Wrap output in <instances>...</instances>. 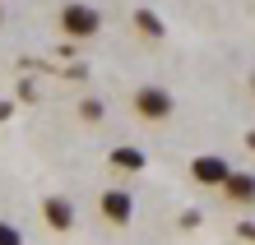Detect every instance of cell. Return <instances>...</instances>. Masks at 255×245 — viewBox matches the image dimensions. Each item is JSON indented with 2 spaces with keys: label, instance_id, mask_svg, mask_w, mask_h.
I'll return each instance as SVG.
<instances>
[{
  "label": "cell",
  "instance_id": "obj_1",
  "mask_svg": "<svg viewBox=\"0 0 255 245\" xmlns=\"http://www.w3.org/2000/svg\"><path fill=\"white\" fill-rule=\"evenodd\" d=\"M61 28H65V37H93L98 28H102V14L93 9V5H65L61 9Z\"/></svg>",
  "mask_w": 255,
  "mask_h": 245
},
{
  "label": "cell",
  "instance_id": "obj_2",
  "mask_svg": "<svg viewBox=\"0 0 255 245\" xmlns=\"http://www.w3.org/2000/svg\"><path fill=\"white\" fill-rule=\"evenodd\" d=\"M134 111H139L144 120H167L172 116V93L167 88H139V93H134Z\"/></svg>",
  "mask_w": 255,
  "mask_h": 245
},
{
  "label": "cell",
  "instance_id": "obj_3",
  "mask_svg": "<svg viewBox=\"0 0 255 245\" xmlns=\"http://www.w3.org/2000/svg\"><path fill=\"white\" fill-rule=\"evenodd\" d=\"M228 158H218V153H204V158H195L190 162V176L200 180V185H223V180H228Z\"/></svg>",
  "mask_w": 255,
  "mask_h": 245
},
{
  "label": "cell",
  "instance_id": "obj_4",
  "mask_svg": "<svg viewBox=\"0 0 255 245\" xmlns=\"http://www.w3.org/2000/svg\"><path fill=\"white\" fill-rule=\"evenodd\" d=\"M98 208H102V218L107 222H130V213H134V199L126 190H107L98 199Z\"/></svg>",
  "mask_w": 255,
  "mask_h": 245
},
{
  "label": "cell",
  "instance_id": "obj_5",
  "mask_svg": "<svg viewBox=\"0 0 255 245\" xmlns=\"http://www.w3.org/2000/svg\"><path fill=\"white\" fill-rule=\"evenodd\" d=\"M223 194H228L232 204H255V176H251V171H228Z\"/></svg>",
  "mask_w": 255,
  "mask_h": 245
},
{
  "label": "cell",
  "instance_id": "obj_6",
  "mask_svg": "<svg viewBox=\"0 0 255 245\" xmlns=\"http://www.w3.org/2000/svg\"><path fill=\"white\" fill-rule=\"evenodd\" d=\"M42 213H47V222L56 227V232H70V227H74V208L65 204L61 194H51L47 204H42Z\"/></svg>",
  "mask_w": 255,
  "mask_h": 245
},
{
  "label": "cell",
  "instance_id": "obj_7",
  "mask_svg": "<svg viewBox=\"0 0 255 245\" xmlns=\"http://www.w3.org/2000/svg\"><path fill=\"white\" fill-rule=\"evenodd\" d=\"M112 166H116V171H144V166H148V158H144V153L139 148H112Z\"/></svg>",
  "mask_w": 255,
  "mask_h": 245
},
{
  "label": "cell",
  "instance_id": "obj_8",
  "mask_svg": "<svg viewBox=\"0 0 255 245\" xmlns=\"http://www.w3.org/2000/svg\"><path fill=\"white\" fill-rule=\"evenodd\" d=\"M134 28H139L144 37H162V19L153 9H134Z\"/></svg>",
  "mask_w": 255,
  "mask_h": 245
},
{
  "label": "cell",
  "instance_id": "obj_9",
  "mask_svg": "<svg viewBox=\"0 0 255 245\" xmlns=\"http://www.w3.org/2000/svg\"><path fill=\"white\" fill-rule=\"evenodd\" d=\"M0 245H23V236H19V227H9V222H0Z\"/></svg>",
  "mask_w": 255,
  "mask_h": 245
},
{
  "label": "cell",
  "instance_id": "obj_10",
  "mask_svg": "<svg viewBox=\"0 0 255 245\" xmlns=\"http://www.w3.org/2000/svg\"><path fill=\"white\" fill-rule=\"evenodd\" d=\"M242 236H246V241H255V222H242Z\"/></svg>",
  "mask_w": 255,
  "mask_h": 245
},
{
  "label": "cell",
  "instance_id": "obj_11",
  "mask_svg": "<svg viewBox=\"0 0 255 245\" xmlns=\"http://www.w3.org/2000/svg\"><path fill=\"white\" fill-rule=\"evenodd\" d=\"M246 148H251V153H255V130H251V134H246Z\"/></svg>",
  "mask_w": 255,
  "mask_h": 245
},
{
  "label": "cell",
  "instance_id": "obj_12",
  "mask_svg": "<svg viewBox=\"0 0 255 245\" xmlns=\"http://www.w3.org/2000/svg\"><path fill=\"white\" fill-rule=\"evenodd\" d=\"M251 88H255V79H251Z\"/></svg>",
  "mask_w": 255,
  "mask_h": 245
}]
</instances>
